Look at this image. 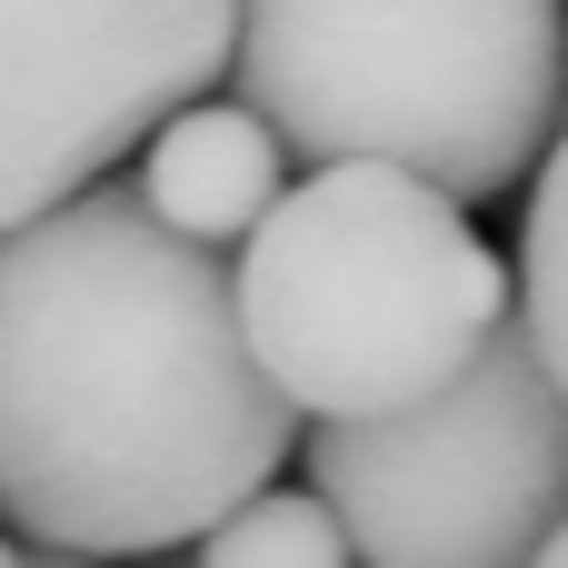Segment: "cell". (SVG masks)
I'll list each match as a JSON object with an SVG mask.
<instances>
[{
    "label": "cell",
    "mask_w": 568,
    "mask_h": 568,
    "mask_svg": "<svg viewBox=\"0 0 568 568\" xmlns=\"http://www.w3.org/2000/svg\"><path fill=\"white\" fill-rule=\"evenodd\" d=\"M30 568H90V559H30Z\"/></svg>",
    "instance_id": "cell-11"
},
{
    "label": "cell",
    "mask_w": 568,
    "mask_h": 568,
    "mask_svg": "<svg viewBox=\"0 0 568 568\" xmlns=\"http://www.w3.org/2000/svg\"><path fill=\"white\" fill-rule=\"evenodd\" d=\"M529 568H568V529H559V539H549V549H539Z\"/></svg>",
    "instance_id": "cell-9"
},
{
    "label": "cell",
    "mask_w": 568,
    "mask_h": 568,
    "mask_svg": "<svg viewBox=\"0 0 568 568\" xmlns=\"http://www.w3.org/2000/svg\"><path fill=\"white\" fill-rule=\"evenodd\" d=\"M130 190L150 200L160 230H180V240H200V250H230V240H250V230L270 220V200L290 190V150L270 140L260 110H240V100H190V110H170V120L140 140V180H130Z\"/></svg>",
    "instance_id": "cell-6"
},
{
    "label": "cell",
    "mask_w": 568,
    "mask_h": 568,
    "mask_svg": "<svg viewBox=\"0 0 568 568\" xmlns=\"http://www.w3.org/2000/svg\"><path fill=\"white\" fill-rule=\"evenodd\" d=\"M240 329L270 389L310 419H379L449 389L509 320V270L409 170H310L240 240Z\"/></svg>",
    "instance_id": "cell-3"
},
{
    "label": "cell",
    "mask_w": 568,
    "mask_h": 568,
    "mask_svg": "<svg viewBox=\"0 0 568 568\" xmlns=\"http://www.w3.org/2000/svg\"><path fill=\"white\" fill-rule=\"evenodd\" d=\"M519 329H529V349L549 359V379L568 399V130L539 160L529 230H519Z\"/></svg>",
    "instance_id": "cell-8"
},
{
    "label": "cell",
    "mask_w": 568,
    "mask_h": 568,
    "mask_svg": "<svg viewBox=\"0 0 568 568\" xmlns=\"http://www.w3.org/2000/svg\"><path fill=\"white\" fill-rule=\"evenodd\" d=\"M230 260L100 180L0 230V519L40 559H170L290 459Z\"/></svg>",
    "instance_id": "cell-1"
},
{
    "label": "cell",
    "mask_w": 568,
    "mask_h": 568,
    "mask_svg": "<svg viewBox=\"0 0 568 568\" xmlns=\"http://www.w3.org/2000/svg\"><path fill=\"white\" fill-rule=\"evenodd\" d=\"M230 90L290 160L409 170L469 210L559 140L568 0H240Z\"/></svg>",
    "instance_id": "cell-2"
},
{
    "label": "cell",
    "mask_w": 568,
    "mask_h": 568,
    "mask_svg": "<svg viewBox=\"0 0 568 568\" xmlns=\"http://www.w3.org/2000/svg\"><path fill=\"white\" fill-rule=\"evenodd\" d=\"M240 0H0V230L100 190L230 70Z\"/></svg>",
    "instance_id": "cell-5"
},
{
    "label": "cell",
    "mask_w": 568,
    "mask_h": 568,
    "mask_svg": "<svg viewBox=\"0 0 568 568\" xmlns=\"http://www.w3.org/2000/svg\"><path fill=\"white\" fill-rule=\"evenodd\" d=\"M190 568H349V539L310 489H260L190 539Z\"/></svg>",
    "instance_id": "cell-7"
},
{
    "label": "cell",
    "mask_w": 568,
    "mask_h": 568,
    "mask_svg": "<svg viewBox=\"0 0 568 568\" xmlns=\"http://www.w3.org/2000/svg\"><path fill=\"white\" fill-rule=\"evenodd\" d=\"M310 499L359 568H529L568 529V399L519 320L379 419L310 429Z\"/></svg>",
    "instance_id": "cell-4"
},
{
    "label": "cell",
    "mask_w": 568,
    "mask_h": 568,
    "mask_svg": "<svg viewBox=\"0 0 568 568\" xmlns=\"http://www.w3.org/2000/svg\"><path fill=\"white\" fill-rule=\"evenodd\" d=\"M0 568H30V559H20V549H10V539H0Z\"/></svg>",
    "instance_id": "cell-10"
}]
</instances>
